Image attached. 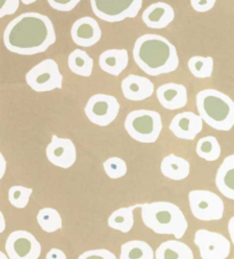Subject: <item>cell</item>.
Masks as SVG:
<instances>
[{"label": "cell", "instance_id": "1", "mask_svg": "<svg viewBox=\"0 0 234 259\" xmlns=\"http://www.w3.org/2000/svg\"><path fill=\"white\" fill-rule=\"evenodd\" d=\"M53 22L39 13H23L11 21L4 31V44L8 51L19 55H35L55 44Z\"/></svg>", "mask_w": 234, "mask_h": 259}, {"label": "cell", "instance_id": "2", "mask_svg": "<svg viewBox=\"0 0 234 259\" xmlns=\"http://www.w3.org/2000/svg\"><path fill=\"white\" fill-rule=\"evenodd\" d=\"M133 56L138 68L153 77L174 72L179 63L176 47L163 35L153 33L136 40Z\"/></svg>", "mask_w": 234, "mask_h": 259}, {"label": "cell", "instance_id": "3", "mask_svg": "<svg viewBox=\"0 0 234 259\" xmlns=\"http://www.w3.org/2000/svg\"><path fill=\"white\" fill-rule=\"evenodd\" d=\"M144 225L157 234L174 235L177 240L185 234L187 221L183 211L172 202H157L141 204Z\"/></svg>", "mask_w": 234, "mask_h": 259}, {"label": "cell", "instance_id": "4", "mask_svg": "<svg viewBox=\"0 0 234 259\" xmlns=\"http://www.w3.org/2000/svg\"><path fill=\"white\" fill-rule=\"evenodd\" d=\"M197 108L202 120L216 131L228 132L234 126V101L216 89L197 94Z\"/></svg>", "mask_w": 234, "mask_h": 259}, {"label": "cell", "instance_id": "5", "mask_svg": "<svg viewBox=\"0 0 234 259\" xmlns=\"http://www.w3.org/2000/svg\"><path fill=\"white\" fill-rule=\"evenodd\" d=\"M125 129L133 140L150 144L159 138L163 131V120L155 111L135 110L126 118Z\"/></svg>", "mask_w": 234, "mask_h": 259}, {"label": "cell", "instance_id": "6", "mask_svg": "<svg viewBox=\"0 0 234 259\" xmlns=\"http://www.w3.org/2000/svg\"><path fill=\"white\" fill-rule=\"evenodd\" d=\"M91 5L97 17L115 23L136 17L142 8L143 0H91Z\"/></svg>", "mask_w": 234, "mask_h": 259}, {"label": "cell", "instance_id": "7", "mask_svg": "<svg viewBox=\"0 0 234 259\" xmlns=\"http://www.w3.org/2000/svg\"><path fill=\"white\" fill-rule=\"evenodd\" d=\"M25 81L34 92H52L62 88L63 75L56 62L48 59L33 66L25 74Z\"/></svg>", "mask_w": 234, "mask_h": 259}, {"label": "cell", "instance_id": "8", "mask_svg": "<svg viewBox=\"0 0 234 259\" xmlns=\"http://www.w3.org/2000/svg\"><path fill=\"white\" fill-rule=\"evenodd\" d=\"M188 202L192 215L199 221H219L224 215L223 200L214 192L206 190L191 191L188 193Z\"/></svg>", "mask_w": 234, "mask_h": 259}, {"label": "cell", "instance_id": "9", "mask_svg": "<svg viewBox=\"0 0 234 259\" xmlns=\"http://www.w3.org/2000/svg\"><path fill=\"white\" fill-rule=\"evenodd\" d=\"M120 104L114 96L106 94H96L89 98L85 113L92 123L96 126H109L118 117Z\"/></svg>", "mask_w": 234, "mask_h": 259}, {"label": "cell", "instance_id": "10", "mask_svg": "<svg viewBox=\"0 0 234 259\" xmlns=\"http://www.w3.org/2000/svg\"><path fill=\"white\" fill-rule=\"evenodd\" d=\"M194 243L202 259H226L231 252V242L217 232L198 230Z\"/></svg>", "mask_w": 234, "mask_h": 259}, {"label": "cell", "instance_id": "11", "mask_svg": "<svg viewBox=\"0 0 234 259\" xmlns=\"http://www.w3.org/2000/svg\"><path fill=\"white\" fill-rule=\"evenodd\" d=\"M5 250L10 259H38L42 245L30 232L14 231L6 240Z\"/></svg>", "mask_w": 234, "mask_h": 259}, {"label": "cell", "instance_id": "12", "mask_svg": "<svg viewBox=\"0 0 234 259\" xmlns=\"http://www.w3.org/2000/svg\"><path fill=\"white\" fill-rule=\"evenodd\" d=\"M46 157L54 166L63 169L72 167L76 160V150L74 143L70 138L52 136V141L47 145Z\"/></svg>", "mask_w": 234, "mask_h": 259}, {"label": "cell", "instance_id": "13", "mask_svg": "<svg viewBox=\"0 0 234 259\" xmlns=\"http://www.w3.org/2000/svg\"><path fill=\"white\" fill-rule=\"evenodd\" d=\"M71 38L78 46L92 47L100 41L102 38L101 26L93 17H82V19L76 20L72 25Z\"/></svg>", "mask_w": 234, "mask_h": 259}, {"label": "cell", "instance_id": "14", "mask_svg": "<svg viewBox=\"0 0 234 259\" xmlns=\"http://www.w3.org/2000/svg\"><path fill=\"white\" fill-rule=\"evenodd\" d=\"M204 128V120L193 112H182L174 117L169 124L170 132L181 140L193 141Z\"/></svg>", "mask_w": 234, "mask_h": 259}, {"label": "cell", "instance_id": "15", "mask_svg": "<svg viewBox=\"0 0 234 259\" xmlns=\"http://www.w3.org/2000/svg\"><path fill=\"white\" fill-rule=\"evenodd\" d=\"M124 96L129 101H144L151 97L154 93V84L145 77L129 74L121 82Z\"/></svg>", "mask_w": 234, "mask_h": 259}, {"label": "cell", "instance_id": "16", "mask_svg": "<svg viewBox=\"0 0 234 259\" xmlns=\"http://www.w3.org/2000/svg\"><path fill=\"white\" fill-rule=\"evenodd\" d=\"M157 97L160 104L167 110H178L187 104V91L185 86L168 82L157 89Z\"/></svg>", "mask_w": 234, "mask_h": 259}, {"label": "cell", "instance_id": "17", "mask_svg": "<svg viewBox=\"0 0 234 259\" xmlns=\"http://www.w3.org/2000/svg\"><path fill=\"white\" fill-rule=\"evenodd\" d=\"M175 19L174 8L166 3H155L143 12L142 20L151 29H164Z\"/></svg>", "mask_w": 234, "mask_h": 259}, {"label": "cell", "instance_id": "18", "mask_svg": "<svg viewBox=\"0 0 234 259\" xmlns=\"http://www.w3.org/2000/svg\"><path fill=\"white\" fill-rule=\"evenodd\" d=\"M129 63L128 52L126 49H107L98 59V64L104 72L118 77Z\"/></svg>", "mask_w": 234, "mask_h": 259}, {"label": "cell", "instance_id": "19", "mask_svg": "<svg viewBox=\"0 0 234 259\" xmlns=\"http://www.w3.org/2000/svg\"><path fill=\"white\" fill-rule=\"evenodd\" d=\"M216 186L225 198L234 200V154L228 155L216 174Z\"/></svg>", "mask_w": 234, "mask_h": 259}, {"label": "cell", "instance_id": "20", "mask_svg": "<svg viewBox=\"0 0 234 259\" xmlns=\"http://www.w3.org/2000/svg\"><path fill=\"white\" fill-rule=\"evenodd\" d=\"M161 172L172 181H183L190 175V163L176 154H169L161 161Z\"/></svg>", "mask_w": 234, "mask_h": 259}, {"label": "cell", "instance_id": "21", "mask_svg": "<svg viewBox=\"0 0 234 259\" xmlns=\"http://www.w3.org/2000/svg\"><path fill=\"white\" fill-rule=\"evenodd\" d=\"M155 259H194V254L187 244L178 240H168L155 250Z\"/></svg>", "mask_w": 234, "mask_h": 259}, {"label": "cell", "instance_id": "22", "mask_svg": "<svg viewBox=\"0 0 234 259\" xmlns=\"http://www.w3.org/2000/svg\"><path fill=\"white\" fill-rule=\"evenodd\" d=\"M137 208H141V204H135L132 207L119 208L118 210L113 211L107 220V225L111 229L128 233L134 226V210Z\"/></svg>", "mask_w": 234, "mask_h": 259}, {"label": "cell", "instance_id": "23", "mask_svg": "<svg viewBox=\"0 0 234 259\" xmlns=\"http://www.w3.org/2000/svg\"><path fill=\"white\" fill-rule=\"evenodd\" d=\"M67 64L71 72L80 77H91L94 69V61L86 52L82 49H74L69 55Z\"/></svg>", "mask_w": 234, "mask_h": 259}, {"label": "cell", "instance_id": "24", "mask_svg": "<svg viewBox=\"0 0 234 259\" xmlns=\"http://www.w3.org/2000/svg\"><path fill=\"white\" fill-rule=\"evenodd\" d=\"M155 254L151 245L145 241L133 240L121 245L119 259H154Z\"/></svg>", "mask_w": 234, "mask_h": 259}, {"label": "cell", "instance_id": "25", "mask_svg": "<svg viewBox=\"0 0 234 259\" xmlns=\"http://www.w3.org/2000/svg\"><path fill=\"white\" fill-rule=\"evenodd\" d=\"M220 153H222V149L216 137L206 136L198 142L197 154L206 161H216L219 159Z\"/></svg>", "mask_w": 234, "mask_h": 259}, {"label": "cell", "instance_id": "26", "mask_svg": "<svg viewBox=\"0 0 234 259\" xmlns=\"http://www.w3.org/2000/svg\"><path fill=\"white\" fill-rule=\"evenodd\" d=\"M37 222L42 230L46 233H54L62 229V217L58 211L53 208H43L38 212Z\"/></svg>", "mask_w": 234, "mask_h": 259}, {"label": "cell", "instance_id": "27", "mask_svg": "<svg viewBox=\"0 0 234 259\" xmlns=\"http://www.w3.org/2000/svg\"><path fill=\"white\" fill-rule=\"evenodd\" d=\"M188 70L196 78L205 79L211 77L214 71V59L213 57L193 56L188 60Z\"/></svg>", "mask_w": 234, "mask_h": 259}, {"label": "cell", "instance_id": "28", "mask_svg": "<svg viewBox=\"0 0 234 259\" xmlns=\"http://www.w3.org/2000/svg\"><path fill=\"white\" fill-rule=\"evenodd\" d=\"M32 192V189H30V187L14 185L8 191V200H10V203L13 207L23 209L28 205Z\"/></svg>", "mask_w": 234, "mask_h": 259}, {"label": "cell", "instance_id": "29", "mask_svg": "<svg viewBox=\"0 0 234 259\" xmlns=\"http://www.w3.org/2000/svg\"><path fill=\"white\" fill-rule=\"evenodd\" d=\"M103 168H104L105 174L109 176L111 180H119V178L124 177L127 174V163L125 160L121 158H110L103 163Z\"/></svg>", "mask_w": 234, "mask_h": 259}, {"label": "cell", "instance_id": "30", "mask_svg": "<svg viewBox=\"0 0 234 259\" xmlns=\"http://www.w3.org/2000/svg\"><path fill=\"white\" fill-rule=\"evenodd\" d=\"M78 259H116L115 254L107 249H95L85 251Z\"/></svg>", "mask_w": 234, "mask_h": 259}, {"label": "cell", "instance_id": "31", "mask_svg": "<svg viewBox=\"0 0 234 259\" xmlns=\"http://www.w3.org/2000/svg\"><path fill=\"white\" fill-rule=\"evenodd\" d=\"M49 6L58 12H70L78 5L80 0H47Z\"/></svg>", "mask_w": 234, "mask_h": 259}, {"label": "cell", "instance_id": "32", "mask_svg": "<svg viewBox=\"0 0 234 259\" xmlns=\"http://www.w3.org/2000/svg\"><path fill=\"white\" fill-rule=\"evenodd\" d=\"M20 7V0H3V5L0 8V17L6 15H13Z\"/></svg>", "mask_w": 234, "mask_h": 259}, {"label": "cell", "instance_id": "33", "mask_svg": "<svg viewBox=\"0 0 234 259\" xmlns=\"http://www.w3.org/2000/svg\"><path fill=\"white\" fill-rule=\"evenodd\" d=\"M193 10L199 13H206L213 10L216 0H190Z\"/></svg>", "mask_w": 234, "mask_h": 259}, {"label": "cell", "instance_id": "34", "mask_svg": "<svg viewBox=\"0 0 234 259\" xmlns=\"http://www.w3.org/2000/svg\"><path fill=\"white\" fill-rule=\"evenodd\" d=\"M46 259H66V254L61 249L53 248L46 254Z\"/></svg>", "mask_w": 234, "mask_h": 259}, {"label": "cell", "instance_id": "35", "mask_svg": "<svg viewBox=\"0 0 234 259\" xmlns=\"http://www.w3.org/2000/svg\"><path fill=\"white\" fill-rule=\"evenodd\" d=\"M227 230H228L229 236H231V241H232V243H233V245H234V216L231 218V220L228 221Z\"/></svg>", "mask_w": 234, "mask_h": 259}, {"label": "cell", "instance_id": "36", "mask_svg": "<svg viewBox=\"0 0 234 259\" xmlns=\"http://www.w3.org/2000/svg\"><path fill=\"white\" fill-rule=\"evenodd\" d=\"M0 158H2V175H0V177H4V175H5V171H6V160L5 158H4V155L2 154L0 155Z\"/></svg>", "mask_w": 234, "mask_h": 259}, {"label": "cell", "instance_id": "37", "mask_svg": "<svg viewBox=\"0 0 234 259\" xmlns=\"http://www.w3.org/2000/svg\"><path fill=\"white\" fill-rule=\"evenodd\" d=\"M0 217H2V229H0V232H4V231H5L6 224H5V217H4L3 212H0Z\"/></svg>", "mask_w": 234, "mask_h": 259}, {"label": "cell", "instance_id": "38", "mask_svg": "<svg viewBox=\"0 0 234 259\" xmlns=\"http://www.w3.org/2000/svg\"><path fill=\"white\" fill-rule=\"evenodd\" d=\"M21 2L23 3L24 5H31V4H33V3L37 2V0H21Z\"/></svg>", "mask_w": 234, "mask_h": 259}, {"label": "cell", "instance_id": "39", "mask_svg": "<svg viewBox=\"0 0 234 259\" xmlns=\"http://www.w3.org/2000/svg\"><path fill=\"white\" fill-rule=\"evenodd\" d=\"M0 259H10V257L5 252H0Z\"/></svg>", "mask_w": 234, "mask_h": 259}]
</instances>
